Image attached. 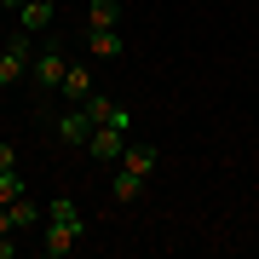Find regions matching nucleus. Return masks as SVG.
Here are the masks:
<instances>
[{"mask_svg": "<svg viewBox=\"0 0 259 259\" xmlns=\"http://www.w3.org/2000/svg\"><path fill=\"white\" fill-rule=\"evenodd\" d=\"M93 127H98V121L87 115L81 104H75V110H64V115H58V139H64V144H75V150H87V139H93Z\"/></svg>", "mask_w": 259, "mask_h": 259, "instance_id": "20e7f679", "label": "nucleus"}, {"mask_svg": "<svg viewBox=\"0 0 259 259\" xmlns=\"http://www.w3.org/2000/svg\"><path fill=\"white\" fill-rule=\"evenodd\" d=\"M47 219H64V225H87V219H81V207H75L69 196H58V202L47 207Z\"/></svg>", "mask_w": 259, "mask_h": 259, "instance_id": "4468645a", "label": "nucleus"}, {"mask_svg": "<svg viewBox=\"0 0 259 259\" xmlns=\"http://www.w3.org/2000/svg\"><path fill=\"white\" fill-rule=\"evenodd\" d=\"M121 150H127V133H121V127H93L87 156H98V161H121Z\"/></svg>", "mask_w": 259, "mask_h": 259, "instance_id": "39448f33", "label": "nucleus"}, {"mask_svg": "<svg viewBox=\"0 0 259 259\" xmlns=\"http://www.w3.org/2000/svg\"><path fill=\"white\" fill-rule=\"evenodd\" d=\"M0 236H12V213L6 207H0Z\"/></svg>", "mask_w": 259, "mask_h": 259, "instance_id": "f3484780", "label": "nucleus"}, {"mask_svg": "<svg viewBox=\"0 0 259 259\" xmlns=\"http://www.w3.org/2000/svg\"><path fill=\"white\" fill-rule=\"evenodd\" d=\"M0 6H6V12H23V6H29V0H0Z\"/></svg>", "mask_w": 259, "mask_h": 259, "instance_id": "a211bd4d", "label": "nucleus"}, {"mask_svg": "<svg viewBox=\"0 0 259 259\" xmlns=\"http://www.w3.org/2000/svg\"><path fill=\"white\" fill-rule=\"evenodd\" d=\"M64 69H69V58H64V47H40L35 52V64H29V81H35V93H58V81H64Z\"/></svg>", "mask_w": 259, "mask_h": 259, "instance_id": "f257e3e1", "label": "nucleus"}, {"mask_svg": "<svg viewBox=\"0 0 259 259\" xmlns=\"http://www.w3.org/2000/svg\"><path fill=\"white\" fill-rule=\"evenodd\" d=\"M81 231L87 225H64V219H47V231H40V253L47 259H64L75 242H81Z\"/></svg>", "mask_w": 259, "mask_h": 259, "instance_id": "7ed1b4c3", "label": "nucleus"}, {"mask_svg": "<svg viewBox=\"0 0 259 259\" xmlns=\"http://www.w3.org/2000/svg\"><path fill=\"white\" fill-rule=\"evenodd\" d=\"M87 52L93 58H121V29H87Z\"/></svg>", "mask_w": 259, "mask_h": 259, "instance_id": "1a4fd4ad", "label": "nucleus"}, {"mask_svg": "<svg viewBox=\"0 0 259 259\" xmlns=\"http://www.w3.org/2000/svg\"><path fill=\"white\" fill-rule=\"evenodd\" d=\"M87 29H121V6L115 0H93L87 6Z\"/></svg>", "mask_w": 259, "mask_h": 259, "instance_id": "9d476101", "label": "nucleus"}, {"mask_svg": "<svg viewBox=\"0 0 259 259\" xmlns=\"http://www.w3.org/2000/svg\"><path fill=\"white\" fill-rule=\"evenodd\" d=\"M52 12H58V0H29V6L18 12L23 35H40V29H52Z\"/></svg>", "mask_w": 259, "mask_h": 259, "instance_id": "0eeeda50", "label": "nucleus"}, {"mask_svg": "<svg viewBox=\"0 0 259 259\" xmlns=\"http://www.w3.org/2000/svg\"><path fill=\"white\" fill-rule=\"evenodd\" d=\"M6 213H12V231H35V219H40V207L29 202V196H18V202H12Z\"/></svg>", "mask_w": 259, "mask_h": 259, "instance_id": "f8f14e48", "label": "nucleus"}, {"mask_svg": "<svg viewBox=\"0 0 259 259\" xmlns=\"http://www.w3.org/2000/svg\"><path fill=\"white\" fill-rule=\"evenodd\" d=\"M58 93H64L69 104H81L87 93H93V69H87V64H69V69H64V81H58Z\"/></svg>", "mask_w": 259, "mask_h": 259, "instance_id": "6e6552de", "label": "nucleus"}, {"mask_svg": "<svg viewBox=\"0 0 259 259\" xmlns=\"http://www.w3.org/2000/svg\"><path fill=\"white\" fill-rule=\"evenodd\" d=\"M110 196H115V202H139V196H144V179L121 167V173H115V190H110Z\"/></svg>", "mask_w": 259, "mask_h": 259, "instance_id": "9b49d317", "label": "nucleus"}, {"mask_svg": "<svg viewBox=\"0 0 259 259\" xmlns=\"http://www.w3.org/2000/svg\"><path fill=\"white\" fill-rule=\"evenodd\" d=\"M12 253H18V242H12V236H0V259H12Z\"/></svg>", "mask_w": 259, "mask_h": 259, "instance_id": "dca6fc26", "label": "nucleus"}, {"mask_svg": "<svg viewBox=\"0 0 259 259\" xmlns=\"http://www.w3.org/2000/svg\"><path fill=\"white\" fill-rule=\"evenodd\" d=\"M18 196H23V173L18 167H0V207H12Z\"/></svg>", "mask_w": 259, "mask_h": 259, "instance_id": "ddd939ff", "label": "nucleus"}, {"mask_svg": "<svg viewBox=\"0 0 259 259\" xmlns=\"http://www.w3.org/2000/svg\"><path fill=\"white\" fill-rule=\"evenodd\" d=\"M121 167H127V173H139V179H150V173H156V144L127 139V150H121Z\"/></svg>", "mask_w": 259, "mask_h": 259, "instance_id": "423d86ee", "label": "nucleus"}, {"mask_svg": "<svg viewBox=\"0 0 259 259\" xmlns=\"http://www.w3.org/2000/svg\"><path fill=\"white\" fill-rule=\"evenodd\" d=\"M29 64H35V47H29V35H12L6 47H0V87H18Z\"/></svg>", "mask_w": 259, "mask_h": 259, "instance_id": "f03ea898", "label": "nucleus"}, {"mask_svg": "<svg viewBox=\"0 0 259 259\" xmlns=\"http://www.w3.org/2000/svg\"><path fill=\"white\" fill-rule=\"evenodd\" d=\"M0 167H18V150L12 144H0Z\"/></svg>", "mask_w": 259, "mask_h": 259, "instance_id": "2eb2a0df", "label": "nucleus"}]
</instances>
